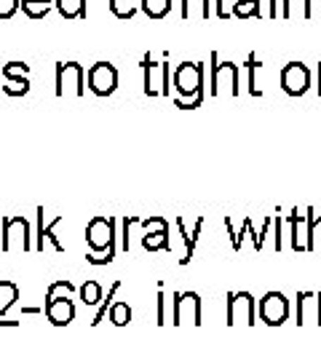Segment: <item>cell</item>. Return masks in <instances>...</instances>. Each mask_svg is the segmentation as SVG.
Returning <instances> with one entry per match:
<instances>
[{
	"mask_svg": "<svg viewBox=\"0 0 321 361\" xmlns=\"http://www.w3.org/2000/svg\"><path fill=\"white\" fill-rule=\"evenodd\" d=\"M289 316V302L281 292H268V295L260 300V319L268 324V326H281Z\"/></svg>",
	"mask_w": 321,
	"mask_h": 361,
	"instance_id": "cell-11",
	"label": "cell"
},
{
	"mask_svg": "<svg viewBox=\"0 0 321 361\" xmlns=\"http://www.w3.org/2000/svg\"><path fill=\"white\" fill-rule=\"evenodd\" d=\"M319 97H321V65H319Z\"/></svg>",
	"mask_w": 321,
	"mask_h": 361,
	"instance_id": "cell-40",
	"label": "cell"
},
{
	"mask_svg": "<svg viewBox=\"0 0 321 361\" xmlns=\"http://www.w3.org/2000/svg\"><path fill=\"white\" fill-rule=\"evenodd\" d=\"M233 6H236V0H214V13H217L219 19H231Z\"/></svg>",
	"mask_w": 321,
	"mask_h": 361,
	"instance_id": "cell-35",
	"label": "cell"
},
{
	"mask_svg": "<svg viewBox=\"0 0 321 361\" xmlns=\"http://www.w3.org/2000/svg\"><path fill=\"white\" fill-rule=\"evenodd\" d=\"M289 228H292V249L295 252H308V214H300L295 209L289 214Z\"/></svg>",
	"mask_w": 321,
	"mask_h": 361,
	"instance_id": "cell-14",
	"label": "cell"
},
{
	"mask_svg": "<svg viewBox=\"0 0 321 361\" xmlns=\"http://www.w3.org/2000/svg\"><path fill=\"white\" fill-rule=\"evenodd\" d=\"M3 91H6L8 97H25L27 91H30V78H19V80H6Z\"/></svg>",
	"mask_w": 321,
	"mask_h": 361,
	"instance_id": "cell-31",
	"label": "cell"
},
{
	"mask_svg": "<svg viewBox=\"0 0 321 361\" xmlns=\"http://www.w3.org/2000/svg\"><path fill=\"white\" fill-rule=\"evenodd\" d=\"M75 292V286L70 284V281H56V284L49 286V292H46V300H54V297H70Z\"/></svg>",
	"mask_w": 321,
	"mask_h": 361,
	"instance_id": "cell-33",
	"label": "cell"
},
{
	"mask_svg": "<svg viewBox=\"0 0 321 361\" xmlns=\"http://www.w3.org/2000/svg\"><path fill=\"white\" fill-rule=\"evenodd\" d=\"M233 16H238V19L262 16V11H260V0H236V6H233Z\"/></svg>",
	"mask_w": 321,
	"mask_h": 361,
	"instance_id": "cell-25",
	"label": "cell"
},
{
	"mask_svg": "<svg viewBox=\"0 0 321 361\" xmlns=\"http://www.w3.org/2000/svg\"><path fill=\"white\" fill-rule=\"evenodd\" d=\"M142 246L147 252H158V249H171L169 246V228H161V231H147L142 235Z\"/></svg>",
	"mask_w": 321,
	"mask_h": 361,
	"instance_id": "cell-18",
	"label": "cell"
},
{
	"mask_svg": "<svg viewBox=\"0 0 321 361\" xmlns=\"http://www.w3.org/2000/svg\"><path fill=\"white\" fill-rule=\"evenodd\" d=\"M113 259H116V244L102 249V252H89L86 255V262H91V265H110Z\"/></svg>",
	"mask_w": 321,
	"mask_h": 361,
	"instance_id": "cell-30",
	"label": "cell"
},
{
	"mask_svg": "<svg viewBox=\"0 0 321 361\" xmlns=\"http://www.w3.org/2000/svg\"><path fill=\"white\" fill-rule=\"evenodd\" d=\"M305 214H308V252H313V249H319L321 246V217H316L313 214V209H305Z\"/></svg>",
	"mask_w": 321,
	"mask_h": 361,
	"instance_id": "cell-24",
	"label": "cell"
},
{
	"mask_svg": "<svg viewBox=\"0 0 321 361\" xmlns=\"http://www.w3.org/2000/svg\"><path fill=\"white\" fill-rule=\"evenodd\" d=\"M140 8V0H110V11L116 13L118 19H134V13Z\"/></svg>",
	"mask_w": 321,
	"mask_h": 361,
	"instance_id": "cell-21",
	"label": "cell"
},
{
	"mask_svg": "<svg viewBox=\"0 0 321 361\" xmlns=\"http://www.w3.org/2000/svg\"><path fill=\"white\" fill-rule=\"evenodd\" d=\"M174 91L177 97H204V65L182 62L174 70Z\"/></svg>",
	"mask_w": 321,
	"mask_h": 361,
	"instance_id": "cell-4",
	"label": "cell"
},
{
	"mask_svg": "<svg viewBox=\"0 0 321 361\" xmlns=\"http://www.w3.org/2000/svg\"><path fill=\"white\" fill-rule=\"evenodd\" d=\"M310 13H313V0H284V19H310Z\"/></svg>",
	"mask_w": 321,
	"mask_h": 361,
	"instance_id": "cell-15",
	"label": "cell"
},
{
	"mask_svg": "<svg viewBox=\"0 0 321 361\" xmlns=\"http://www.w3.org/2000/svg\"><path fill=\"white\" fill-rule=\"evenodd\" d=\"M121 292V281H113L110 284V289H107V297L102 295V302H99V310H97V316L91 319V326H99V324L104 322V316L110 313V308L116 305V295Z\"/></svg>",
	"mask_w": 321,
	"mask_h": 361,
	"instance_id": "cell-17",
	"label": "cell"
},
{
	"mask_svg": "<svg viewBox=\"0 0 321 361\" xmlns=\"http://www.w3.org/2000/svg\"><path fill=\"white\" fill-rule=\"evenodd\" d=\"M244 316V324L255 326L257 324V302L249 292H228V313H225V324L233 326L236 322H241Z\"/></svg>",
	"mask_w": 321,
	"mask_h": 361,
	"instance_id": "cell-6",
	"label": "cell"
},
{
	"mask_svg": "<svg viewBox=\"0 0 321 361\" xmlns=\"http://www.w3.org/2000/svg\"><path fill=\"white\" fill-rule=\"evenodd\" d=\"M86 244L91 252H102L116 244V219L113 217H94L86 225Z\"/></svg>",
	"mask_w": 321,
	"mask_h": 361,
	"instance_id": "cell-8",
	"label": "cell"
},
{
	"mask_svg": "<svg viewBox=\"0 0 321 361\" xmlns=\"http://www.w3.org/2000/svg\"><path fill=\"white\" fill-rule=\"evenodd\" d=\"M279 83H281L284 94L289 97H303L310 89V70L303 62H289L281 67L279 73Z\"/></svg>",
	"mask_w": 321,
	"mask_h": 361,
	"instance_id": "cell-7",
	"label": "cell"
},
{
	"mask_svg": "<svg viewBox=\"0 0 321 361\" xmlns=\"http://www.w3.org/2000/svg\"><path fill=\"white\" fill-rule=\"evenodd\" d=\"M13 238L22 241V249H25V252L35 249L32 241H30V222H27L22 214H16V217H3V241H0L3 252H11Z\"/></svg>",
	"mask_w": 321,
	"mask_h": 361,
	"instance_id": "cell-10",
	"label": "cell"
},
{
	"mask_svg": "<svg viewBox=\"0 0 321 361\" xmlns=\"http://www.w3.org/2000/svg\"><path fill=\"white\" fill-rule=\"evenodd\" d=\"M142 75H145V94L147 97H169L171 94V65L153 62L150 54H145L142 59Z\"/></svg>",
	"mask_w": 321,
	"mask_h": 361,
	"instance_id": "cell-1",
	"label": "cell"
},
{
	"mask_svg": "<svg viewBox=\"0 0 321 361\" xmlns=\"http://www.w3.org/2000/svg\"><path fill=\"white\" fill-rule=\"evenodd\" d=\"M43 310H46V319H49L54 326H67V324L75 319V305H73L70 297L46 300V302H43Z\"/></svg>",
	"mask_w": 321,
	"mask_h": 361,
	"instance_id": "cell-12",
	"label": "cell"
},
{
	"mask_svg": "<svg viewBox=\"0 0 321 361\" xmlns=\"http://www.w3.org/2000/svg\"><path fill=\"white\" fill-rule=\"evenodd\" d=\"M83 83H86V73L83 65L78 62H56L54 70V94L64 97V94H73V97H83Z\"/></svg>",
	"mask_w": 321,
	"mask_h": 361,
	"instance_id": "cell-2",
	"label": "cell"
},
{
	"mask_svg": "<svg viewBox=\"0 0 321 361\" xmlns=\"http://www.w3.org/2000/svg\"><path fill=\"white\" fill-rule=\"evenodd\" d=\"M155 324L164 326L166 324V295L164 289H158V310H155Z\"/></svg>",
	"mask_w": 321,
	"mask_h": 361,
	"instance_id": "cell-36",
	"label": "cell"
},
{
	"mask_svg": "<svg viewBox=\"0 0 321 361\" xmlns=\"http://www.w3.org/2000/svg\"><path fill=\"white\" fill-rule=\"evenodd\" d=\"M212 97H238V65L219 62L217 51L212 54Z\"/></svg>",
	"mask_w": 321,
	"mask_h": 361,
	"instance_id": "cell-3",
	"label": "cell"
},
{
	"mask_svg": "<svg viewBox=\"0 0 321 361\" xmlns=\"http://www.w3.org/2000/svg\"><path fill=\"white\" fill-rule=\"evenodd\" d=\"M56 11L62 13V19H80L86 16V0H56Z\"/></svg>",
	"mask_w": 321,
	"mask_h": 361,
	"instance_id": "cell-20",
	"label": "cell"
},
{
	"mask_svg": "<svg viewBox=\"0 0 321 361\" xmlns=\"http://www.w3.org/2000/svg\"><path fill=\"white\" fill-rule=\"evenodd\" d=\"M212 0H182V19H209Z\"/></svg>",
	"mask_w": 321,
	"mask_h": 361,
	"instance_id": "cell-16",
	"label": "cell"
},
{
	"mask_svg": "<svg viewBox=\"0 0 321 361\" xmlns=\"http://www.w3.org/2000/svg\"><path fill=\"white\" fill-rule=\"evenodd\" d=\"M257 67H260V59H257L255 54H249V56H246V70H249V94H252V97H260V94H262V91L257 89V78H255Z\"/></svg>",
	"mask_w": 321,
	"mask_h": 361,
	"instance_id": "cell-32",
	"label": "cell"
},
{
	"mask_svg": "<svg viewBox=\"0 0 321 361\" xmlns=\"http://www.w3.org/2000/svg\"><path fill=\"white\" fill-rule=\"evenodd\" d=\"M201 99L204 97H174V104L180 110H195V107H201Z\"/></svg>",
	"mask_w": 321,
	"mask_h": 361,
	"instance_id": "cell-37",
	"label": "cell"
},
{
	"mask_svg": "<svg viewBox=\"0 0 321 361\" xmlns=\"http://www.w3.org/2000/svg\"><path fill=\"white\" fill-rule=\"evenodd\" d=\"M0 73H3L6 80H19V78L30 75V65H25V62H8V65H3Z\"/></svg>",
	"mask_w": 321,
	"mask_h": 361,
	"instance_id": "cell-29",
	"label": "cell"
},
{
	"mask_svg": "<svg viewBox=\"0 0 321 361\" xmlns=\"http://www.w3.org/2000/svg\"><path fill=\"white\" fill-rule=\"evenodd\" d=\"M43 3H52V0H43Z\"/></svg>",
	"mask_w": 321,
	"mask_h": 361,
	"instance_id": "cell-41",
	"label": "cell"
},
{
	"mask_svg": "<svg viewBox=\"0 0 321 361\" xmlns=\"http://www.w3.org/2000/svg\"><path fill=\"white\" fill-rule=\"evenodd\" d=\"M80 300H83V305H99L102 302V286L97 284V281H86V284L80 286Z\"/></svg>",
	"mask_w": 321,
	"mask_h": 361,
	"instance_id": "cell-23",
	"label": "cell"
},
{
	"mask_svg": "<svg viewBox=\"0 0 321 361\" xmlns=\"http://www.w3.org/2000/svg\"><path fill=\"white\" fill-rule=\"evenodd\" d=\"M273 225H276V249H281V217L273 219Z\"/></svg>",
	"mask_w": 321,
	"mask_h": 361,
	"instance_id": "cell-38",
	"label": "cell"
},
{
	"mask_svg": "<svg viewBox=\"0 0 321 361\" xmlns=\"http://www.w3.org/2000/svg\"><path fill=\"white\" fill-rule=\"evenodd\" d=\"M171 324H193L201 326V297L195 292H174V302H171Z\"/></svg>",
	"mask_w": 321,
	"mask_h": 361,
	"instance_id": "cell-5",
	"label": "cell"
},
{
	"mask_svg": "<svg viewBox=\"0 0 321 361\" xmlns=\"http://www.w3.org/2000/svg\"><path fill=\"white\" fill-rule=\"evenodd\" d=\"M86 80H89L91 94H97V97H110V94L118 89V70L110 65V62H97V65L89 67Z\"/></svg>",
	"mask_w": 321,
	"mask_h": 361,
	"instance_id": "cell-9",
	"label": "cell"
},
{
	"mask_svg": "<svg viewBox=\"0 0 321 361\" xmlns=\"http://www.w3.org/2000/svg\"><path fill=\"white\" fill-rule=\"evenodd\" d=\"M174 222H177V231H180V238H182V244H185V257H180V265H188L193 259V252H195V241L190 238V233L185 231V219L177 217Z\"/></svg>",
	"mask_w": 321,
	"mask_h": 361,
	"instance_id": "cell-27",
	"label": "cell"
},
{
	"mask_svg": "<svg viewBox=\"0 0 321 361\" xmlns=\"http://www.w3.org/2000/svg\"><path fill=\"white\" fill-rule=\"evenodd\" d=\"M22 11L30 16V19H43L52 11V3H43V0H22Z\"/></svg>",
	"mask_w": 321,
	"mask_h": 361,
	"instance_id": "cell-26",
	"label": "cell"
},
{
	"mask_svg": "<svg viewBox=\"0 0 321 361\" xmlns=\"http://www.w3.org/2000/svg\"><path fill=\"white\" fill-rule=\"evenodd\" d=\"M107 316H110V322L116 324V326H126L131 322V308H128V302H116Z\"/></svg>",
	"mask_w": 321,
	"mask_h": 361,
	"instance_id": "cell-28",
	"label": "cell"
},
{
	"mask_svg": "<svg viewBox=\"0 0 321 361\" xmlns=\"http://www.w3.org/2000/svg\"><path fill=\"white\" fill-rule=\"evenodd\" d=\"M59 225H62V217H54L52 222H46L43 207H38V244H35L38 252H43V241H49L56 252H64V246L59 244V238H56V228H59Z\"/></svg>",
	"mask_w": 321,
	"mask_h": 361,
	"instance_id": "cell-13",
	"label": "cell"
},
{
	"mask_svg": "<svg viewBox=\"0 0 321 361\" xmlns=\"http://www.w3.org/2000/svg\"><path fill=\"white\" fill-rule=\"evenodd\" d=\"M0 295H6V302L0 305V322H3V316L8 313V308H13V302L19 300V286L13 284V281H0Z\"/></svg>",
	"mask_w": 321,
	"mask_h": 361,
	"instance_id": "cell-22",
	"label": "cell"
},
{
	"mask_svg": "<svg viewBox=\"0 0 321 361\" xmlns=\"http://www.w3.org/2000/svg\"><path fill=\"white\" fill-rule=\"evenodd\" d=\"M270 19H276L279 16V0H270V11H268Z\"/></svg>",
	"mask_w": 321,
	"mask_h": 361,
	"instance_id": "cell-39",
	"label": "cell"
},
{
	"mask_svg": "<svg viewBox=\"0 0 321 361\" xmlns=\"http://www.w3.org/2000/svg\"><path fill=\"white\" fill-rule=\"evenodd\" d=\"M19 6H22V0H0V19L3 22L11 19L13 13L19 11Z\"/></svg>",
	"mask_w": 321,
	"mask_h": 361,
	"instance_id": "cell-34",
	"label": "cell"
},
{
	"mask_svg": "<svg viewBox=\"0 0 321 361\" xmlns=\"http://www.w3.org/2000/svg\"><path fill=\"white\" fill-rule=\"evenodd\" d=\"M140 8L147 19H164L171 11V0H140Z\"/></svg>",
	"mask_w": 321,
	"mask_h": 361,
	"instance_id": "cell-19",
	"label": "cell"
}]
</instances>
